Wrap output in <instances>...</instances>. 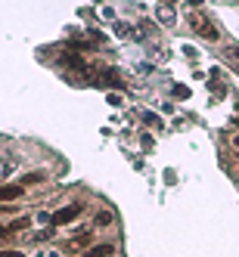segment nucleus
<instances>
[{
	"label": "nucleus",
	"instance_id": "1",
	"mask_svg": "<svg viewBox=\"0 0 239 257\" xmlns=\"http://www.w3.org/2000/svg\"><path fill=\"white\" fill-rule=\"evenodd\" d=\"M84 211V205H68V208H59L56 214H50V226H65L71 220H78Z\"/></svg>",
	"mask_w": 239,
	"mask_h": 257
},
{
	"label": "nucleus",
	"instance_id": "2",
	"mask_svg": "<svg viewBox=\"0 0 239 257\" xmlns=\"http://www.w3.org/2000/svg\"><path fill=\"white\" fill-rule=\"evenodd\" d=\"M190 22H193V28H196L205 41H217V28L205 19V16H196V13H193V19H190Z\"/></svg>",
	"mask_w": 239,
	"mask_h": 257
},
{
	"label": "nucleus",
	"instance_id": "3",
	"mask_svg": "<svg viewBox=\"0 0 239 257\" xmlns=\"http://www.w3.org/2000/svg\"><path fill=\"white\" fill-rule=\"evenodd\" d=\"M25 195V186L22 183H7V186H0V201H16Z\"/></svg>",
	"mask_w": 239,
	"mask_h": 257
},
{
	"label": "nucleus",
	"instance_id": "4",
	"mask_svg": "<svg viewBox=\"0 0 239 257\" xmlns=\"http://www.w3.org/2000/svg\"><path fill=\"white\" fill-rule=\"evenodd\" d=\"M115 248L112 245H94V248H87V257H112Z\"/></svg>",
	"mask_w": 239,
	"mask_h": 257
},
{
	"label": "nucleus",
	"instance_id": "5",
	"mask_svg": "<svg viewBox=\"0 0 239 257\" xmlns=\"http://www.w3.org/2000/svg\"><path fill=\"white\" fill-rule=\"evenodd\" d=\"M62 59H65V65H71V68H78V71H84V68H87V65H84V59L78 56V53H75V50H71V53H65V56H62Z\"/></svg>",
	"mask_w": 239,
	"mask_h": 257
},
{
	"label": "nucleus",
	"instance_id": "6",
	"mask_svg": "<svg viewBox=\"0 0 239 257\" xmlns=\"http://www.w3.org/2000/svg\"><path fill=\"white\" fill-rule=\"evenodd\" d=\"M100 84H109V87H124V84H121V78H118V71H103Z\"/></svg>",
	"mask_w": 239,
	"mask_h": 257
},
{
	"label": "nucleus",
	"instance_id": "7",
	"mask_svg": "<svg viewBox=\"0 0 239 257\" xmlns=\"http://www.w3.org/2000/svg\"><path fill=\"white\" fill-rule=\"evenodd\" d=\"M28 226H31V220H28V217H19V220H13L7 229H10V232H22V229H28Z\"/></svg>",
	"mask_w": 239,
	"mask_h": 257
},
{
	"label": "nucleus",
	"instance_id": "8",
	"mask_svg": "<svg viewBox=\"0 0 239 257\" xmlns=\"http://www.w3.org/2000/svg\"><path fill=\"white\" fill-rule=\"evenodd\" d=\"M158 19H162V22H174V7L162 4V7H158Z\"/></svg>",
	"mask_w": 239,
	"mask_h": 257
},
{
	"label": "nucleus",
	"instance_id": "9",
	"mask_svg": "<svg viewBox=\"0 0 239 257\" xmlns=\"http://www.w3.org/2000/svg\"><path fill=\"white\" fill-rule=\"evenodd\" d=\"M34 183H44V174H41V171H34V174L22 177V186H34Z\"/></svg>",
	"mask_w": 239,
	"mask_h": 257
},
{
	"label": "nucleus",
	"instance_id": "10",
	"mask_svg": "<svg viewBox=\"0 0 239 257\" xmlns=\"http://www.w3.org/2000/svg\"><path fill=\"white\" fill-rule=\"evenodd\" d=\"M115 34H118V38H134V28L124 25V22H118V25H115Z\"/></svg>",
	"mask_w": 239,
	"mask_h": 257
},
{
	"label": "nucleus",
	"instance_id": "11",
	"mask_svg": "<svg viewBox=\"0 0 239 257\" xmlns=\"http://www.w3.org/2000/svg\"><path fill=\"white\" fill-rule=\"evenodd\" d=\"M109 223H112V214H109V211H100L97 220H94V226H109Z\"/></svg>",
	"mask_w": 239,
	"mask_h": 257
},
{
	"label": "nucleus",
	"instance_id": "12",
	"mask_svg": "<svg viewBox=\"0 0 239 257\" xmlns=\"http://www.w3.org/2000/svg\"><path fill=\"white\" fill-rule=\"evenodd\" d=\"M143 121L149 124V127H162V118H158L155 112H143Z\"/></svg>",
	"mask_w": 239,
	"mask_h": 257
},
{
	"label": "nucleus",
	"instance_id": "13",
	"mask_svg": "<svg viewBox=\"0 0 239 257\" xmlns=\"http://www.w3.org/2000/svg\"><path fill=\"white\" fill-rule=\"evenodd\" d=\"M171 93H174L177 99H187V96H190V87H183V84H174V90H171Z\"/></svg>",
	"mask_w": 239,
	"mask_h": 257
},
{
	"label": "nucleus",
	"instance_id": "14",
	"mask_svg": "<svg viewBox=\"0 0 239 257\" xmlns=\"http://www.w3.org/2000/svg\"><path fill=\"white\" fill-rule=\"evenodd\" d=\"M10 171H13V161H0V180H4Z\"/></svg>",
	"mask_w": 239,
	"mask_h": 257
},
{
	"label": "nucleus",
	"instance_id": "15",
	"mask_svg": "<svg viewBox=\"0 0 239 257\" xmlns=\"http://www.w3.org/2000/svg\"><path fill=\"white\" fill-rule=\"evenodd\" d=\"M0 257H22V251H0Z\"/></svg>",
	"mask_w": 239,
	"mask_h": 257
},
{
	"label": "nucleus",
	"instance_id": "16",
	"mask_svg": "<svg viewBox=\"0 0 239 257\" xmlns=\"http://www.w3.org/2000/svg\"><path fill=\"white\" fill-rule=\"evenodd\" d=\"M236 112H239V102H236Z\"/></svg>",
	"mask_w": 239,
	"mask_h": 257
}]
</instances>
